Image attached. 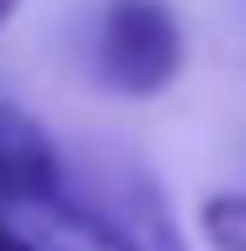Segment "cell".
Segmentation results:
<instances>
[{
    "label": "cell",
    "mask_w": 246,
    "mask_h": 251,
    "mask_svg": "<svg viewBox=\"0 0 246 251\" xmlns=\"http://www.w3.org/2000/svg\"><path fill=\"white\" fill-rule=\"evenodd\" d=\"M27 235L49 251H188L171 203L139 166L59 171V187L22 214Z\"/></svg>",
    "instance_id": "1"
},
{
    "label": "cell",
    "mask_w": 246,
    "mask_h": 251,
    "mask_svg": "<svg viewBox=\"0 0 246 251\" xmlns=\"http://www.w3.org/2000/svg\"><path fill=\"white\" fill-rule=\"evenodd\" d=\"M182 22L166 0H107L97 22V80L118 97L150 101L182 75Z\"/></svg>",
    "instance_id": "2"
},
{
    "label": "cell",
    "mask_w": 246,
    "mask_h": 251,
    "mask_svg": "<svg viewBox=\"0 0 246 251\" xmlns=\"http://www.w3.org/2000/svg\"><path fill=\"white\" fill-rule=\"evenodd\" d=\"M0 251H49V246H43L38 235H27L11 214H0Z\"/></svg>",
    "instance_id": "5"
},
{
    "label": "cell",
    "mask_w": 246,
    "mask_h": 251,
    "mask_svg": "<svg viewBox=\"0 0 246 251\" xmlns=\"http://www.w3.org/2000/svg\"><path fill=\"white\" fill-rule=\"evenodd\" d=\"M59 171H64L59 145L27 112L0 107V214L16 219L32 203H43L59 187Z\"/></svg>",
    "instance_id": "3"
},
{
    "label": "cell",
    "mask_w": 246,
    "mask_h": 251,
    "mask_svg": "<svg viewBox=\"0 0 246 251\" xmlns=\"http://www.w3.org/2000/svg\"><path fill=\"white\" fill-rule=\"evenodd\" d=\"M16 11H22V0H0V27H5V22H11Z\"/></svg>",
    "instance_id": "6"
},
{
    "label": "cell",
    "mask_w": 246,
    "mask_h": 251,
    "mask_svg": "<svg viewBox=\"0 0 246 251\" xmlns=\"http://www.w3.org/2000/svg\"><path fill=\"white\" fill-rule=\"evenodd\" d=\"M198 225L214 251H246V193H214L198 208Z\"/></svg>",
    "instance_id": "4"
}]
</instances>
